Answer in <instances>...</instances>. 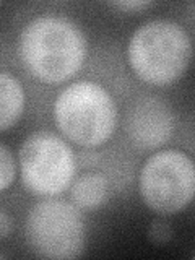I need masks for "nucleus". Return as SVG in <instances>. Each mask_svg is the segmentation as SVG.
Here are the masks:
<instances>
[{
	"label": "nucleus",
	"mask_w": 195,
	"mask_h": 260,
	"mask_svg": "<svg viewBox=\"0 0 195 260\" xmlns=\"http://www.w3.org/2000/svg\"><path fill=\"white\" fill-rule=\"evenodd\" d=\"M193 258H195V254H193Z\"/></svg>",
	"instance_id": "4468645a"
},
{
	"label": "nucleus",
	"mask_w": 195,
	"mask_h": 260,
	"mask_svg": "<svg viewBox=\"0 0 195 260\" xmlns=\"http://www.w3.org/2000/svg\"><path fill=\"white\" fill-rule=\"evenodd\" d=\"M32 252L41 258L72 260L85 250V224L75 203L46 197L32 205L24 223Z\"/></svg>",
	"instance_id": "20e7f679"
},
{
	"label": "nucleus",
	"mask_w": 195,
	"mask_h": 260,
	"mask_svg": "<svg viewBox=\"0 0 195 260\" xmlns=\"http://www.w3.org/2000/svg\"><path fill=\"white\" fill-rule=\"evenodd\" d=\"M189 32L177 21L154 18L140 24L127 43V62L143 83L169 86L181 80L192 62Z\"/></svg>",
	"instance_id": "f03ea898"
},
{
	"label": "nucleus",
	"mask_w": 195,
	"mask_h": 260,
	"mask_svg": "<svg viewBox=\"0 0 195 260\" xmlns=\"http://www.w3.org/2000/svg\"><path fill=\"white\" fill-rule=\"evenodd\" d=\"M18 168L24 189L41 197H55L70 189L77 162L73 150L60 135L38 130L23 140Z\"/></svg>",
	"instance_id": "423d86ee"
},
{
	"label": "nucleus",
	"mask_w": 195,
	"mask_h": 260,
	"mask_svg": "<svg viewBox=\"0 0 195 260\" xmlns=\"http://www.w3.org/2000/svg\"><path fill=\"white\" fill-rule=\"evenodd\" d=\"M24 111V89L13 73L0 72V132H7Z\"/></svg>",
	"instance_id": "1a4fd4ad"
},
{
	"label": "nucleus",
	"mask_w": 195,
	"mask_h": 260,
	"mask_svg": "<svg viewBox=\"0 0 195 260\" xmlns=\"http://www.w3.org/2000/svg\"><path fill=\"white\" fill-rule=\"evenodd\" d=\"M108 5L124 13H137L151 7L153 2H150V0H117V2H109Z\"/></svg>",
	"instance_id": "f8f14e48"
},
{
	"label": "nucleus",
	"mask_w": 195,
	"mask_h": 260,
	"mask_svg": "<svg viewBox=\"0 0 195 260\" xmlns=\"http://www.w3.org/2000/svg\"><path fill=\"white\" fill-rule=\"evenodd\" d=\"M86 54L85 32L65 16L38 15L20 31L18 57L41 83H65L81 70Z\"/></svg>",
	"instance_id": "f257e3e1"
},
{
	"label": "nucleus",
	"mask_w": 195,
	"mask_h": 260,
	"mask_svg": "<svg viewBox=\"0 0 195 260\" xmlns=\"http://www.w3.org/2000/svg\"><path fill=\"white\" fill-rule=\"evenodd\" d=\"M109 195L111 184L103 173H85L72 185V202L80 210H100L108 203Z\"/></svg>",
	"instance_id": "6e6552de"
},
{
	"label": "nucleus",
	"mask_w": 195,
	"mask_h": 260,
	"mask_svg": "<svg viewBox=\"0 0 195 260\" xmlns=\"http://www.w3.org/2000/svg\"><path fill=\"white\" fill-rule=\"evenodd\" d=\"M8 234H10V218L5 213V210H2L0 211V239L5 241Z\"/></svg>",
	"instance_id": "ddd939ff"
},
{
	"label": "nucleus",
	"mask_w": 195,
	"mask_h": 260,
	"mask_svg": "<svg viewBox=\"0 0 195 260\" xmlns=\"http://www.w3.org/2000/svg\"><path fill=\"white\" fill-rule=\"evenodd\" d=\"M138 192L153 213H179L195 199V162L174 148L153 153L138 174Z\"/></svg>",
	"instance_id": "39448f33"
},
{
	"label": "nucleus",
	"mask_w": 195,
	"mask_h": 260,
	"mask_svg": "<svg viewBox=\"0 0 195 260\" xmlns=\"http://www.w3.org/2000/svg\"><path fill=\"white\" fill-rule=\"evenodd\" d=\"M117 117L111 93L98 81H73L54 101L57 128L81 148H98L108 142L117 127Z\"/></svg>",
	"instance_id": "7ed1b4c3"
},
{
	"label": "nucleus",
	"mask_w": 195,
	"mask_h": 260,
	"mask_svg": "<svg viewBox=\"0 0 195 260\" xmlns=\"http://www.w3.org/2000/svg\"><path fill=\"white\" fill-rule=\"evenodd\" d=\"M125 134L135 148L158 150L173 138L176 119L171 106L158 96H142L125 116Z\"/></svg>",
	"instance_id": "0eeeda50"
},
{
	"label": "nucleus",
	"mask_w": 195,
	"mask_h": 260,
	"mask_svg": "<svg viewBox=\"0 0 195 260\" xmlns=\"http://www.w3.org/2000/svg\"><path fill=\"white\" fill-rule=\"evenodd\" d=\"M20 171L12 150L7 143H0V190L5 192L15 182L16 173Z\"/></svg>",
	"instance_id": "9d476101"
},
{
	"label": "nucleus",
	"mask_w": 195,
	"mask_h": 260,
	"mask_svg": "<svg viewBox=\"0 0 195 260\" xmlns=\"http://www.w3.org/2000/svg\"><path fill=\"white\" fill-rule=\"evenodd\" d=\"M173 238V226L165 219H156L148 228V239L153 244H165Z\"/></svg>",
	"instance_id": "9b49d317"
}]
</instances>
